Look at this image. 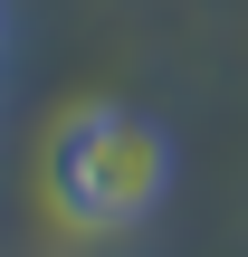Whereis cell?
Listing matches in <instances>:
<instances>
[{
	"label": "cell",
	"mask_w": 248,
	"mask_h": 257,
	"mask_svg": "<svg viewBox=\"0 0 248 257\" xmlns=\"http://www.w3.org/2000/svg\"><path fill=\"white\" fill-rule=\"evenodd\" d=\"M162 191H172V134L153 114L86 105V114L57 124V143H48V200H57L67 229H96V238L134 229V219L162 210Z\"/></svg>",
	"instance_id": "obj_1"
}]
</instances>
